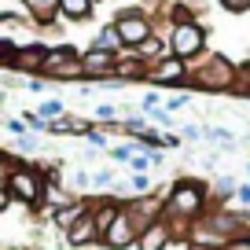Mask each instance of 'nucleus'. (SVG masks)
Wrapping results in <instances>:
<instances>
[{"label": "nucleus", "instance_id": "obj_1", "mask_svg": "<svg viewBox=\"0 0 250 250\" xmlns=\"http://www.w3.org/2000/svg\"><path fill=\"white\" fill-rule=\"evenodd\" d=\"M188 85L203 92H232L239 85V66L228 55H206L203 62H188Z\"/></svg>", "mask_w": 250, "mask_h": 250}, {"label": "nucleus", "instance_id": "obj_2", "mask_svg": "<svg viewBox=\"0 0 250 250\" xmlns=\"http://www.w3.org/2000/svg\"><path fill=\"white\" fill-rule=\"evenodd\" d=\"M44 188H48V177H44L41 169L22 166V162L11 166V173H8V191H11V199H15V203H22V206H41V203H44Z\"/></svg>", "mask_w": 250, "mask_h": 250}, {"label": "nucleus", "instance_id": "obj_3", "mask_svg": "<svg viewBox=\"0 0 250 250\" xmlns=\"http://www.w3.org/2000/svg\"><path fill=\"white\" fill-rule=\"evenodd\" d=\"M114 30H118V37H122V52H125V48L136 52V48L155 33V22H151L147 8H125L122 15L114 19Z\"/></svg>", "mask_w": 250, "mask_h": 250}, {"label": "nucleus", "instance_id": "obj_4", "mask_svg": "<svg viewBox=\"0 0 250 250\" xmlns=\"http://www.w3.org/2000/svg\"><path fill=\"white\" fill-rule=\"evenodd\" d=\"M166 44H169V55L191 62L195 55H203V48H206L203 22H173L169 33H166Z\"/></svg>", "mask_w": 250, "mask_h": 250}, {"label": "nucleus", "instance_id": "obj_5", "mask_svg": "<svg viewBox=\"0 0 250 250\" xmlns=\"http://www.w3.org/2000/svg\"><path fill=\"white\" fill-rule=\"evenodd\" d=\"M37 78H44V81H78L81 78V55L74 52L70 44L48 48Z\"/></svg>", "mask_w": 250, "mask_h": 250}, {"label": "nucleus", "instance_id": "obj_6", "mask_svg": "<svg viewBox=\"0 0 250 250\" xmlns=\"http://www.w3.org/2000/svg\"><path fill=\"white\" fill-rule=\"evenodd\" d=\"M125 217L136 225V232H144V228H151L158 217H162V199L151 191V195H133V199H125L122 203Z\"/></svg>", "mask_w": 250, "mask_h": 250}, {"label": "nucleus", "instance_id": "obj_7", "mask_svg": "<svg viewBox=\"0 0 250 250\" xmlns=\"http://www.w3.org/2000/svg\"><path fill=\"white\" fill-rule=\"evenodd\" d=\"M184 243H188L191 250H228V247H232V239H225L221 232H213V225L206 221V213H203L199 221H191V225H188Z\"/></svg>", "mask_w": 250, "mask_h": 250}, {"label": "nucleus", "instance_id": "obj_8", "mask_svg": "<svg viewBox=\"0 0 250 250\" xmlns=\"http://www.w3.org/2000/svg\"><path fill=\"white\" fill-rule=\"evenodd\" d=\"M0 44L8 48V52H19V48L37 44L33 26L22 22V19H15V15H0Z\"/></svg>", "mask_w": 250, "mask_h": 250}, {"label": "nucleus", "instance_id": "obj_9", "mask_svg": "<svg viewBox=\"0 0 250 250\" xmlns=\"http://www.w3.org/2000/svg\"><path fill=\"white\" fill-rule=\"evenodd\" d=\"M144 81H151V85H184L188 81V62L177 59V55H166V59H158V62L147 66V78Z\"/></svg>", "mask_w": 250, "mask_h": 250}, {"label": "nucleus", "instance_id": "obj_10", "mask_svg": "<svg viewBox=\"0 0 250 250\" xmlns=\"http://www.w3.org/2000/svg\"><path fill=\"white\" fill-rule=\"evenodd\" d=\"M114 66H118V55L100 52V48H88L81 55V78L85 81H110L114 78Z\"/></svg>", "mask_w": 250, "mask_h": 250}, {"label": "nucleus", "instance_id": "obj_11", "mask_svg": "<svg viewBox=\"0 0 250 250\" xmlns=\"http://www.w3.org/2000/svg\"><path fill=\"white\" fill-rule=\"evenodd\" d=\"M136 235H140V232H136V225H133L129 217H125V210H122V213H118V221L110 225V232L103 235V247H107V250H125V247H136Z\"/></svg>", "mask_w": 250, "mask_h": 250}, {"label": "nucleus", "instance_id": "obj_12", "mask_svg": "<svg viewBox=\"0 0 250 250\" xmlns=\"http://www.w3.org/2000/svg\"><path fill=\"white\" fill-rule=\"evenodd\" d=\"M44 52L48 48L41 44H30V48H19V52H11L8 59H11V70H19V74H33V78H37L41 74V62H44Z\"/></svg>", "mask_w": 250, "mask_h": 250}, {"label": "nucleus", "instance_id": "obj_13", "mask_svg": "<svg viewBox=\"0 0 250 250\" xmlns=\"http://www.w3.org/2000/svg\"><path fill=\"white\" fill-rule=\"evenodd\" d=\"M88 210H92V203H85V199H70V203H62V206H55V210H52V221H55L59 232H70Z\"/></svg>", "mask_w": 250, "mask_h": 250}, {"label": "nucleus", "instance_id": "obj_14", "mask_svg": "<svg viewBox=\"0 0 250 250\" xmlns=\"http://www.w3.org/2000/svg\"><path fill=\"white\" fill-rule=\"evenodd\" d=\"M169 243H173V232H169V225H166L162 217L136 235V250H166Z\"/></svg>", "mask_w": 250, "mask_h": 250}, {"label": "nucleus", "instance_id": "obj_15", "mask_svg": "<svg viewBox=\"0 0 250 250\" xmlns=\"http://www.w3.org/2000/svg\"><path fill=\"white\" fill-rule=\"evenodd\" d=\"M88 213H92L96 232H100V239H103V235L110 232V225L118 221V213H122V203H118L114 195H110V199H100V203H92V210H88Z\"/></svg>", "mask_w": 250, "mask_h": 250}, {"label": "nucleus", "instance_id": "obj_16", "mask_svg": "<svg viewBox=\"0 0 250 250\" xmlns=\"http://www.w3.org/2000/svg\"><path fill=\"white\" fill-rule=\"evenodd\" d=\"M88 129H92V122L88 118H74V114H62L55 122H48L52 136H88Z\"/></svg>", "mask_w": 250, "mask_h": 250}, {"label": "nucleus", "instance_id": "obj_17", "mask_svg": "<svg viewBox=\"0 0 250 250\" xmlns=\"http://www.w3.org/2000/svg\"><path fill=\"white\" fill-rule=\"evenodd\" d=\"M147 78V62L136 59V55H118V66H114V78L110 81H144Z\"/></svg>", "mask_w": 250, "mask_h": 250}, {"label": "nucleus", "instance_id": "obj_18", "mask_svg": "<svg viewBox=\"0 0 250 250\" xmlns=\"http://www.w3.org/2000/svg\"><path fill=\"white\" fill-rule=\"evenodd\" d=\"M96 239H100V232H96L92 213H85V217L66 232V247H88V243H96Z\"/></svg>", "mask_w": 250, "mask_h": 250}, {"label": "nucleus", "instance_id": "obj_19", "mask_svg": "<svg viewBox=\"0 0 250 250\" xmlns=\"http://www.w3.org/2000/svg\"><path fill=\"white\" fill-rule=\"evenodd\" d=\"M22 4H26V15L37 26H48L59 19V0H22Z\"/></svg>", "mask_w": 250, "mask_h": 250}, {"label": "nucleus", "instance_id": "obj_20", "mask_svg": "<svg viewBox=\"0 0 250 250\" xmlns=\"http://www.w3.org/2000/svg\"><path fill=\"white\" fill-rule=\"evenodd\" d=\"M133 55H136V59H144V62L151 66V62H158V59H166V55H169V44H166L162 33H151V37L144 41V44L136 48Z\"/></svg>", "mask_w": 250, "mask_h": 250}, {"label": "nucleus", "instance_id": "obj_21", "mask_svg": "<svg viewBox=\"0 0 250 250\" xmlns=\"http://www.w3.org/2000/svg\"><path fill=\"white\" fill-rule=\"evenodd\" d=\"M92 15V0H59V19H70V22H81V19Z\"/></svg>", "mask_w": 250, "mask_h": 250}, {"label": "nucleus", "instance_id": "obj_22", "mask_svg": "<svg viewBox=\"0 0 250 250\" xmlns=\"http://www.w3.org/2000/svg\"><path fill=\"white\" fill-rule=\"evenodd\" d=\"M92 48H100V52H110V55H122V37H118L114 22H110V26H103V30L96 33Z\"/></svg>", "mask_w": 250, "mask_h": 250}, {"label": "nucleus", "instance_id": "obj_23", "mask_svg": "<svg viewBox=\"0 0 250 250\" xmlns=\"http://www.w3.org/2000/svg\"><path fill=\"white\" fill-rule=\"evenodd\" d=\"M235 188H239V180H235V177H217V180H213V195H217L221 206H225L228 199H235Z\"/></svg>", "mask_w": 250, "mask_h": 250}, {"label": "nucleus", "instance_id": "obj_24", "mask_svg": "<svg viewBox=\"0 0 250 250\" xmlns=\"http://www.w3.org/2000/svg\"><path fill=\"white\" fill-rule=\"evenodd\" d=\"M155 191V180L147 177V173H133V180H129V191H125V199L133 195H151Z\"/></svg>", "mask_w": 250, "mask_h": 250}, {"label": "nucleus", "instance_id": "obj_25", "mask_svg": "<svg viewBox=\"0 0 250 250\" xmlns=\"http://www.w3.org/2000/svg\"><path fill=\"white\" fill-rule=\"evenodd\" d=\"M140 151V144H133V140H122V144H110V151L107 155L114 158V162H129V158Z\"/></svg>", "mask_w": 250, "mask_h": 250}, {"label": "nucleus", "instance_id": "obj_26", "mask_svg": "<svg viewBox=\"0 0 250 250\" xmlns=\"http://www.w3.org/2000/svg\"><path fill=\"white\" fill-rule=\"evenodd\" d=\"M85 140L92 144L96 151H110V136H107V129H96V125H92V129H88V136H85Z\"/></svg>", "mask_w": 250, "mask_h": 250}, {"label": "nucleus", "instance_id": "obj_27", "mask_svg": "<svg viewBox=\"0 0 250 250\" xmlns=\"http://www.w3.org/2000/svg\"><path fill=\"white\" fill-rule=\"evenodd\" d=\"M37 114L44 118V122H48V118H52V122H55V118H62V114H66V110H62V103H59V100H44V103H41V107H37Z\"/></svg>", "mask_w": 250, "mask_h": 250}, {"label": "nucleus", "instance_id": "obj_28", "mask_svg": "<svg viewBox=\"0 0 250 250\" xmlns=\"http://www.w3.org/2000/svg\"><path fill=\"white\" fill-rule=\"evenodd\" d=\"M22 125L30 129V133H48V122L37 114V110H26V114H22Z\"/></svg>", "mask_w": 250, "mask_h": 250}, {"label": "nucleus", "instance_id": "obj_29", "mask_svg": "<svg viewBox=\"0 0 250 250\" xmlns=\"http://www.w3.org/2000/svg\"><path fill=\"white\" fill-rule=\"evenodd\" d=\"M225 11H232V15H243V11H250V0H217Z\"/></svg>", "mask_w": 250, "mask_h": 250}, {"label": "nucleus", "instance_id": "obj_30", "mask_svg": "<svg viewBox=\"0 0 250 250\" xmlns=\"http://www.w3.org/2000/svg\"><path fill=\"white\" fill-rule=\"evenodd\" d=\"M11 166H15V162H11V158L0 151V188H8V173H11Z\"/></svg>", "mask_w": 250, "mask_h": 250}, {"label": "nucleus", "instance_id": "obj_31", "mask_svg": "<svg viewBox=\"0 0 250 250\" xmlns=\"http://www.w3.org/2000/svg\"><path fill=\"white\" fill-rule=\"evenodd\" d=\"M19 147H22L26 155H33V151H37L41 144H37V136H33V133H26V136H19Z\"/></svg>", "mask_w": 250, "mask_h": 250}, {"label": "nucleus", "instance_id": "obj_32", "mask_svg": "<svg viewBox=\"0 0 250 250\" xmlns=\"http://www.w3.org/2000/svg\"><path fill=\"white\" fill-rule=\"evenodd\" d=\"M144 151V147H140ZM129 166H133V169L136 173H144V169H147V166H151V158H147V151H144V155H133V158H129Z\"/></svg>", "mask_w": 250, "mask_h": 250}, {"label": "nucleus", "instance_id": "obj_33", "mask_svg": "<svg viewBox=\"0 0 250 250\" xmlns=\"http://www.w3.org/2000/svg\"><path fill=\"white\" fill-rule=\"evenodd\" d=\"M92 184H96V188H110V184H114V173H110V169H100V173L92 177Z\"/></svg>", "mask_w": 250, "mask_h": 250}, {"label": "nucleus", "instance_id": "obj_34", "mask_svg": "<svg viewBox=\"0 0 250 250\" xmlns=\"http://www.w3.org/2000/svg\"><path fill=\"white\" fill-rule=\"evenodd\" d=\"M88 184H92V177H88L85 169H78V173L70 177V188H88Z\"/></svg>", "mask_w": 250, "mask_h": 250}, {"label": "nucleus", "instance_id": "obj_35", "mask_svg": "<svg viewBox=\"0 0 250 250\" xmlns=\"http://www.w3.org/2000/svg\"><path fill=\"white\" fill-rule=\"evenodd\" d=\"M151 125H173V122H169V110H162V107L151 110Z\"/></svg>", "mask_w": 250, "mask_h": 250}, {"label": "nucleus", "instance_id": "obj_36", "mask_svg": "<svg viewBox=\"0 0 250 250\" xmlns=\"http://www.w3.org/2000/svg\"><path fill=\"white\" fill-rule=\"evenodd\" d=\"M235 203H239V206H250V184H239V188H235Z\"/></svg>", "mask_w": 250, "mask_h": 250}, {"label": "nucleus", "instance_id": "obj_37", "mask_svg": "<svg viewBox=\"0 0 250 250\" xmlns=\"http://www.w3.org/2000/svg\"><path fill=\"white\" fill-rule=\"evenodd\" d=\"M96 114H100V118H103V122H107V125H110V122H114V114H118V110H114V107H110V103H103V107H96Z\"/></svg>", "mask_w": 250, "mask_h": 250}, {"label": "nucleus", "instance_id": "obj_38", "mask_svg": "<svg viewBox=\"0 0 250 250\" xmlns=\"http://www.w3.org/2000/svg\"><path fill=\"white\" fill-rule=\"evenodd\" d=\"M188 103H191V96H173V100H169V110H180V107H188Z\"/></svg>", "mask_w": 250, "mask_h": 250}, {"label": "nucleus", "instance_id": "obj_39", "mask_svg": "<svg viewBox=\"0 0 250 250\" xmlns=\"http://www.w3.org/2000/svg\"><path fill=\"white\" fill-rule=\"evenodd\" d=\"M144 110H158V92H147V96H144Z\"/></svg>", "mask_w": 250, "mask_h": 250}, {"label": "nucleus", "instance_id": "obj_40", "mask_svg": "<svg viewBox=\"0 0 250 250\" xmlns=\"http://www.w3.org/2000/svg\"><path fill=\"white\" fill-rule=\"evenodd\" d=\"M228 250H250V235H239V239H232V247Z\"/></svg>", "mask_w": 250, "mask_h": 250}, {"label": "nucleus", "instance_id": "obj_41", "mask_svg": "<svg viewBox=\"0 0 250 250\" xmlns=\"http://www.w3.org/2000/svg\"><path fill=\"white\" fill-rule=\"evenodd\" d=\"M26 88H30V92H44V78H30Z\"/></svg>", "mask_w": 250, "mask_h": 250}, {"label": "nucleus", "instance_id": "obj_42", "mask_svg": "<svg viewBox=\"0 0 250 250\" xmlns=\"http://www.w3.org/2000/svg\"><path fill=\"white\" fill-rule=\"evenodd\" d=\"M8 206H11V191H8V188H0V213L8 210Z\"/></svg>", "mask_w": 250, "mask_h": 250}, {"label": "nucleus", "instance_id": "obj_43", "mask_svg": "<svg viewBox=\"0 0 250 250\" xmlns=\"http://www.w3.org/2000/svg\"><path fill=\"white\" fill-rule=\"evenodd\" d=\"M184 136H188V140H199V136H203V129H199V125H184Z\"/></svg>", "mask_w": 250, "mask_h": 250}, {"label": "nucleus", "instance_id": "obj_44", "mask_svg": "<svg viewBox=\"0 0 250 250\" xmlns=\"http://www.w3.org/2000/svg\"><path fill=\"white\" fill-rule=\"evenodd\" d=\"M8 129H11V133H15V136H26V125H22V122H15V118H11V122H8Z\"/></svg>", "mask_w": 250, "mask_h": 250}, {"label": "nucleus", "instance_id": "obj_45", "mask_svg": "<svg viewBox=\"0 0 250 250\" xmlns=\"http://www.w3.org/2000/svg\"><path fill=\"white\" fill-rule=\"evenodd\" d=\"M8 55H11V52H8V48H4V44H0V59H8Z\"/></svg>", "mask_w": 250, "mask_h": 250}, {"label": "nucleus", "instance_id": "obj_46", "mask_svg": "<svg viewBox=\"0 0 250 250\" xmlns=\"http://www.w3.org/2000/svg\"><path fill=\"white\" fill-rule=\"evenodd\" d=\"M247 169H250V166H247Z\"/></svg>", "mask_w": 250, "mask_h": 250}]
</instances>
